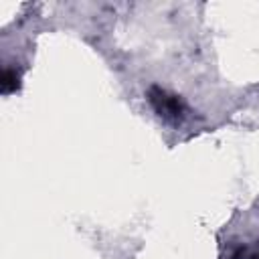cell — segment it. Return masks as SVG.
I'll return each mask as SVG.
<instances>
[{
  "label": "cell",
  "instance_id": "1",
  "mask_svg": "<svg viewBox=\"0 0 259 259\" xmlns=\"http://www.w3.org/2000/svg\"><path fill=\"white\" fill-rule=\"evenodd\" d=\"M148 99H150L152 107H154L160 115H164V117H168V119H180V117L184 115V105H182V101H180L176 95H170V93H166L164 89H160V87H156V85L150 87Z\"/></svg>",
  "mask_w": 259,
  "mask_h": 259
},
{
  "label": "cell",
  "instance_id": "2",
  "mask_svg": "<svg viewBox=\"0 0 259 259\" xmlns=\"http://www.w3.org/2000/svg\"><path fill=\"white\" fill-rule=\"evenodd\" d=\"M18 87V73L14 69H4L2 73V93H12Z\"/></svg>",
  "mask_w": 259,
  "mask_h": 259
}]
</instances>
